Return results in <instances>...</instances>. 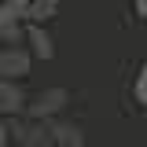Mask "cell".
I'll list each match as a JSON object with an SVG mask.
<instances>
[{
    "label": "cell",
    "instance_id": "6da1fadb",
    "mask_svg": "<svg viewBox=\"0 0 147 147\" xmlns=\"http://www.w3.org/2000/svg\"><path fill=\"white\" fill-rule=\"evenodd\" d=\"M7 121V140L15 147H55L52 144V129L44 118H30V114H11Z\"/></svg>",
    "mask_w": 147,
    "mask_h": 147
},
{
    "label": "cell",
    "instance_id": "7a4b0ae2",
    "mask_svg": "<svg viewBox=\"0 0 147 147\" xmlns=\"http://www.w3.org/2000/svg\"><path fill=\"white\" fill-rule=\"evenodd\" d=\"M66 107H70V88H63V85H48V88L37 92L33 99H26V110H22V114L52 121V118H59Z\"/></svg>",
    "mask_w": 147,
    "mask_h": 147
},
{
    "label": "cell",
    "instance_id": "3957f363",
    "mask_svg": "<svg viewBox=\"0 0 147 147\" xmlns=\"http://www.w3.org/2000/svg\"><path fill=\"white\" fill-rule=\"evenodd\" d=\"M33 70V55L26 52V44H0V77H30Z\"/></svg>",
    "mask_w": 147,
    "mask_h": 147
},
{
    "label": "cell",
    "instance_id": "277c9868",
    "mask_svg": "<svg viewBox=\"0 0 147 147\" xmlns=\"http://www.w3.org/2000/svg\"><path fill=\"white\" fill-rule=\"evenodd\" d=\"M22 44H26V52L33 55V59H40V63H52L55 59V40H52V33H48L44 22H26Z\"/></svg>",
    "mask_w": 147,
    "mask_h": 147
},
{
    "label": "cell",
    "instance_id": "5b68a950",
    "mask_svg": "<svg viewBox=\"0 0 147 147\" xmlns=\"http://www.w3.org/2000/svg\"><path fill=\"white\" fill-rule=\"evenodd\" d=\"M26 88H22V81L15 77H0V114L4 118H11V114H22L26 110Z\"/></svg>",
    "mask_w": 147,
    "mask_h": 147
},
{
    "label": "cell",
    "instance_id": "8992f818",
    "mask_svg": "<svg viewBox=\"0 0 147 147\" xmlns=\"http://www.w3.org/2000/svg\"><path fill=\"white\" fill-rule=\"evenodd\" d=\"M48 129H52V144H55V147H88L85 129L74 125V121H66L63 114H59V118H52V121H48Z\"/></svg>",
    "mask_w": 147,
    "mask_h": 147
},
{
    "label": "cell",
    "instance_id": "52a82bcc",
    "mask_svg": "<svg viewBox=\"0 0 147 147\" xmlns=\"http://www.w3.org/2000/svg\"><path fill=\"white\" fill-rule=\"evenodd\" d=\"M59 15V0H26V22H52Z\"/></svg>",
    "mask_w": 147,
    "mask_h": 147
},
{
    "label": "cell",
    "instance_id": "ba28073f",
    "mask_svg": "<svg viewBox=\"0 0 147 147\" xmlns=\"http://www.w3.org/2000/svg\"><path fill=\"white\" fill-rule=\"evenodd\" d=\"M26 22H0V44H22Z\"/></svg>",
    "mask_w": 147,
    "mask_h": 147
},
{
    "label": "cell",
    "instance_id": "9c48e42d",
    "mask_svg": "<svg viewBox=\"0 0 147 147\" xmlns=\"http://www.w3.org/2000/svg\"><path fill=\"white\" fill-rule=\"evenodd\" d=\"M132 99H136L140 107H147V63L140 66V74L132 77Z\"/></svg>",
    "mask_w": 147,
    "mask_h": 147
},
{
    "label": "cell",
    "instance_id": "30bf717a",
    "mask_svg": "<svg viewBox=\"0 0 147 147\" xmlns=\"http://www.w3.org/2000/svg\"><path fill=\"white\" fill-rule=\"evenodd\" d=\"M132 11H136L140 18H147V0H132Z\"/></svg>",
    "mask_w": 147,
    "mask_h": 147
},
{
    "label": "cell",
    "instance_id": "8fae6325",
    "mask_svg": "<svg viewBox=\"0 0 147 147\" xmlns=\"http://www.w3.org/2000/svg\"><path fill=\"white\" fill-rule=\"evenodd\" d=\"M11 147H15V144H11Z\"/></svg>",
    "mask_w": 147,
    "mask_h": 147
}]
</instances>
